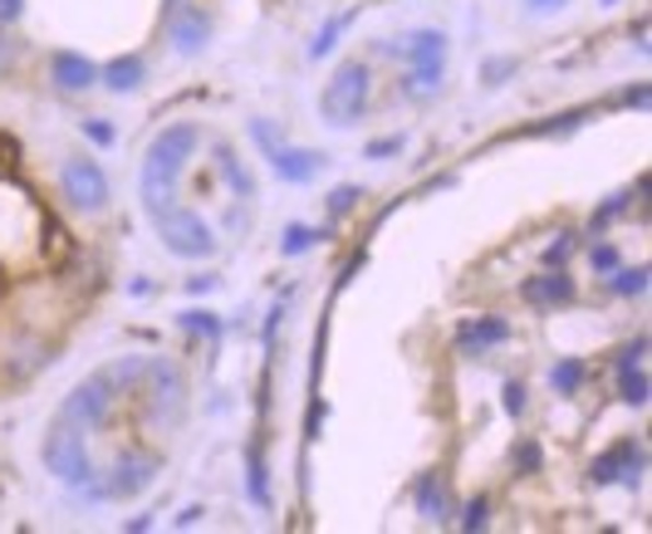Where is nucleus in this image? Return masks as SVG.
Wrapping results in <instances>:
<instances>
[{
    "instance_id": "27",
    "label": "nucleus",
    "mask_w": 652,
    "mask_h": 534,
    "mask_svg": "<svg viewBox=\"0 0 652 534\" xmlns=\"http://www.w3.org/2000/svg\"><path fill=\"white\" fill-rule=\"evenodd\" d=\"M250 500L260 510H270V480H266V461L260 456H250Z\"/></svg>"
},
{
    "instance_id": "38",
    "label": "nucleus",
    "mask_w": 652,
    "mask_h": 534,
    "mask_svg": "<svg viewBox=\"0 0 652 534\" xmlns=\"http://www.w3.org/2000/svg\"><path fill=\"white\" fill-rule=\"evenodd\" d=\"M397 148H403V138H383V143H368V157H373V162H378V157H393Z\"/></svg>"
},
{
    "instance_id": "29",
    "label": "nucleus",
    "mask_w": 652,
    "mask_h": 534,
    "mask_svg": "<svg viewBox=\"0 0 652 534\" xmlns=\"http://www.w3.org/2000/svg\"><path fill=\"white\" fill-rule=\"evenodd\" d=\"M359 196H363V186H334L329 192V216H349L353 206H359Z\"/></svg>"
},
{
    "instance_id": "20",
    "label": "nucleus",
    "mask_w": 652,
    "mask_h": 534,
    "mask_svg": "<svg viewBox=\"0 0 652 534\" xmlns=\"http://www.w3.org/2000/svg\"><path fill=\"white\" fill-rule=\"evenodd\" d=\"M550 383H554V393H564V397H574L584 387V363H574V359H560L554 363V373H550Z\"/></svg>"
},
{
    "instance_id": "44",
    "label": "nucleus",
    "mask_w": 652,
    "mask_h": 534,
    "mask_svg": "<svg viewBox=\"0 0 652 534\" xmlns=\"http://www.w3.org/2000/svg\"><path fill=\"white\" fill-rule=\"evenodd\" d=\"M604 5H618V0H604Z\"/></svg>"
},
{
    "instance_id": "23",
    "label": "nucleus",
    "mask_w": 652,
    "mask_h": 534,
    "mask_svg": "<svg viewBox=\"0 0 652 534\" xmlns=\"http://www.w3.org/2000/svg\"><path fill=\"white\" fill-rule=\"evenodd\" d=\"M329 236V230H314V226H285V240H280V250H285V255H300V250H310L314 240H324Z\"/></svg>"
},
{
    "instance_id": "5",
    "label": "nucleus",
    "mask_w": 652,
    "mask_h": 534,
    "mask_svg": "<svg viewBox=\"0 0 652 534\" xmlns=\"http://www.w3.org/2000/svg\"><path fill=\"white\" fill-rule=\"evenodd\" d=\"M153 226L172 255H182V260H212L216 255V230L196 212H187V206H167L162 216H153Z\"/></svg>"
},
{
    "instance_id": "36",
    "label": "nucleus",
    "mask_w": 652,
    "mask_h": 534,
    "mask_svg": "<svg viewBox=\"0 0 652 534\" xmlns=\"http://www.w3.org/2000/svg\"><path fill=\"white\" fill-rule=\"evenodd\" d=\"M506 412L510 417L525 412V383H506Z\"/></svg>"
},
{
    "instance_id": "24",
    "label": "nucleus",
    "mask_w": 652,
    "mask_h": 534,
    "mask_svg": "<svg viewBox=\"0 0 652 534\" xmlns=\"http://www.w3.org/2000/svg\"><path fill=\"white\" fill-rule=\"evenodd\" d=\"M344 30H349V15H334V20H324V30L319 35H314V45H310V59H324L334 49V39L344 35Z\"/></svg>"
},
{
    "instance_id": "22",
    "label": "nucleus",
    "mask_w": 652,
    "mask_h": 534,
    "mask_svg": "<svg viewBox=\"0 0 652 534\" xmlns=\"http://www.w3.org/2000/svg\"><path fill=\"white\" fill-rule=\"evenodd\" d=\"M216 162H221V172H226V182L236 186V196H250V192H256V182H250V172L236 162V152H231V148H221V152H216Z\"/></svg>"
},
{
    "instance_id": "7",
    "label": "nucleus",
    "mask_w": 652,
    "mask_h": 534,
    "mask_svg": "<svg viewBox=\"0 0 652 534\" xmlns=\"http://www.w3.org/2000/svg\"><path fill=\"white\" fill-rule=\"evenodd\" d=\"M133 393H143L147 412H153L157 422H177V417H182V402H187V378L172 359H147V373Z\"/></svg>"
},
{
    "instance_id": "41",
    "label": "nucleus",
    "mask_w": 652,
    "mask_h": 534,
    "mask_svg": "<svg viewBox=\"0 0 652 534\" xmlns=\"http://www.w3.org/2000/svg\"><path fill=\"white\" fill-rule=\"evenodd\" d=\"M196 520H202V505H187L182 515H177V525H196Z\"/></svg>"
},
{
    "instance_id": "37",
    "label": "nucleus",
    "mask_w": 652,
    "mask_h": 534,
    "mask_svg": "<svg viewBox=\"0 0 652 534\" xmlns=\"http://www.w3.org/2000/svg\"><path fill=\"white\" fill-rule=\"evenodd\" d=\"M25 15V0H0V25H15Z\"/></svg>"
},
{
    "instance_id": "14",
    "label": "nucleus",
    "mask_w": 652,
    "mask_h": 534,
    "mask_svg": "<svg viewBox=\"0 0 652 534\" xmlns=\"http://www.w3.org/2000/svg\"><path fill=\"white\" fill-rule=\"evenodd\" d=\"M270 167H276L280 182H290V186H310L314 177L324 172V152H310V148H280V152H270Z\"/></svg>"
},
{
    "instance_id": "17",
    "label": "nucleus",
    "mask_w": 652,
    "mask_h": 534,
    "mask_svg": "<svg viewBox=\"0 0 652 534\" xmlns=\"http://www.w3.org/2000/svg\"><path fill=\"white\" fill-rule=\"evenodd\" d=\"M143 79H147V65L138 55H119L103 65V89H113V93H133Z\"/></svg>"
},
{
    "instance_id": "9",
    "label": "nucleus",
    "mask_w": 652,
    "mask_h": 534,
    "mask_svg": "<svg viewBox=\"0 0 652 534\" xmlns=\"http://www.w3.org/2000/svg\"><path fill=\"white\" fill-rule=\"evenodd\" d=\"M59 186H65V202L74 212H103V206H109V177H103V167L89 162V157H65Z\"/></svg>"
},
{
    "instance_id": "26",
    "label": "nucleus",
    "mask_w": 652,
    "mask_h": 534,
    "mask_svg": "<svg viewBox=\"0 0 652 534\" xmlns=\"http://www.w3.org/2000/svg\"><path fill=\"white\" fill-rule=\"evenodd\" d=\"M515 470H520V476H530V470H540L544 466V452H540V442H530V436H525L520 446H515Z\"/></svg>"
},
{
    "instance_id": "8",
    "label": "nucleus",
    "mask_w": 652,
    "mask_h": 534,
    "mask_svg": "<svg viewBox=\"0 0 652 534\" xmlns=\"http://www.w3.org/2000/svg\"><path fill=\"white\" fill-rule=\"evenodd\" d=\"M407 89L413 93H437L441 69H447V30H417L407 39Z\"/></svg>"
},
{
    "instance_id": "11",
    "label": "nucleus",
    "mask_w": 652,
    "mask_h": 534,
    "mask_svg": "<svg viewBox=\"0 0 652 534\" xmlns=\"http://www.w3.org/2000/svg\"><path fill=\"white\" fill-rule=\"evenodd\" d=\"M167 35H172L177 55H202V49L212 45V15H206L202 5H192V0H182V5H172Z\"/></svg>"
},
{
    "instance_id": "34",
    "label": "nucleus",
    "mask_w": 652,
    "mask_h": 534,
    "mask_svg": "<svg viewBox=\"0 0 652 534\" xmlns=\"http://www.w3.org/2000/svg\"><path fill=\"white\" fill-rule=\"evenodd\" d=\"M643 353H648V339H633L623 353H618V368H614V373H623V368H638V363H643Z\"/></svg>"
},
{
    "instance_id": "25",
    "label": "nucleus",
    "mask_w": 652,
    "mask_h": 534,
    "mask_svg": "<svg viewBox=\"0 0 652 534\" xmlns=\"http://www.w3.org/2000/svg\"><path fill=\"white\" fill-rule=\"evenodd\" d=\"M250 143H256V148L266 152V157L285 148V143H280V133H276V123H270V118H256V123H250Z\"/></svg>"
},
{
    "instance_id": "1",
    "label": "nucleus",
    "mask_w": 652,
    "mask_h": 534,
    "mask_svg": "<svg viewBox=\"0 0 652 534\" xmlns=\"http://www.w3.org/2000/svg\"><path fill=\"white\" fill-rule=\"evenodd\" d=\"M196 143H202L196 123H172V128H162L153 138V148L143 157V177H138L147 216H162L167 206H177V186H182V172L192 162Z\"/></svg>"
},
{
    "instance_id": "16",
    "label": "nucleus",
    "mask_w": 652,
    "mask_h": 534,
    "mask_svg": "<svg viewBox=\"0 0 652 534\" xmlns=\"http://www.w3.org/2000/svg\"><path fill=\"white\" fill-rule=\"evenodd\" d=\"M520 295L530 299V305L540 309H554V305H570L574 299V275H564V270H550V275H535L520 285Z\"/></svg>"
},
{
    "instance_id": "2",
    "label": "nucleus",
    "mask_w": 652,
    "mask_h": 534,
    "mask_svg": "<svg viewBox=\"0 0 652 534\" xmlns=\"http://www.w3.org/2000/svg\"><path fill=\"white\" fill-rule=\"evenodd\" d=\"M40 456H45L49 476H55L65 490H74V496H83V490H89V480L99 476L93 452H89V432H83V427H74V422H65L59 412H55V422H49Z\"/></svg>"
},
{
    "instance_id": "39",
    "label": "nucleus",
    "mask_w": 652,
    "mask_h": 534,
    "mask_svg": "<svg viewBox=\"0 0 652 534\" xmlns=\"http://www.w3.org/2000/svg\"><path fill=\"white\" fill-rule=\"evenodd\" d=\"M10 59H15V39H5V35H0V75L10 69Z\"/></svg>"
},
{
    "instance_id": "43",
    "label": "nucleus",
    "mask_w": 652,
    "mask_h": 534,
    "mask_svg": "<svg viewBox=\"0 0 652 534\" xmlns=\"http://www.w3.org/2000/svg\"><path fill=\"white\" fill-rule=\"evenodd\" d=\"M167 5H182V0H167Z\"/></svg>"
},
{
    "instance_id": "28",
    "label": "nucleus",
    "mask_w": 652,
    "mask_h": 534,
    "mask_svg": "<svg viewBox=\"0 0 652 534\" xmlns=\"http://www.w3.org/2000/svg\"><path fill=\"white\" fill-rule=\"evenodd\" d=\"M486 525H491V500L476 496V500L466 505V515H461V530H466V534H481Z\"/></svg>"
},
{
    "instance_id": "4",
    "label": "nucleus",
    "mask_w": 652,
    "mask_h": 534,
    "mask_svg": "<svg viewBox=\"0 0 652 534\" xmlns=\"http://www.w3.org/2000/svg\"><path fill=\"white\" fill-rule=\"evenodd\" d=\"M157 476V461L143 456V452H128L113 470H99V476L89 480V490H83V500L89 505H113V500H133L143 496L147 486H153Z\"/></svg>"
},
{
    "instance_id": "18",
    "label": "nucleus",
    "mask_w": 652,
    "mask_h": 534,
    "mask_svg": "<svg viewBox=\"0 0 652 534\" xmlns=\"http://www.w3.org/2000/svg\"><path fill=\"white\" fill-rule=\"evenodd\" d=\"M648 289V265H618V270H608V295H618V299H638Z\"/></svg>"
},
{
    "instance_id": "33",
    "label": "nucleus",
    "mask_w": 652,
    "mask_h": 534,
    "mask_svg": "<svg viewBox=\"0 0 652 534\" xmlns=\"http://www.w3.org/2000/svg\"><path fill=\"white\" fill-rule=\"evenodd\" d=\"M83 133H89V138L99 143V148H113V138H119L109 118H89V123H83Z\"/></svg>"
},
{
    "instance_id": "19",
    "label": "nucleus",
    "mask_w": 652,
    "mask_h": 534,
    "mask_svg": "<svg viewBox=\"0 0 652 534\" xmlns=\"http://www.w3.org/2000/svg\"><path fill=\"white\" fill-rule=\"evenodd\" d=\"M182 329H187V333H196V339H212V343H221L226 323H221L212 309H187V314H182Z\"/></svg>"
},
{
    "instance_id": "15",
    "label": "nucleus",
    "mask_w": 652,
    "mask_h": 534,
    "mask_svg": "<svg viewBox=\"0 0 652 534\" xmlns=\"http://www.w3.org/2000/svg\"><path fill=\"white\" fill-rule=\"evenodd\" d=\"M49 75H55V83L65 93H83V89H93V83H99V65H93V59H83V55H74V49H59V55L49 59Z\"/></svg>"
},
{
    "instance_id": "40",
    "label": "nucleus",
    "mask_w": 652,
    "mask_h": 534,
    "mask_svg": "<svg viewBox=\"0 0 652 534\" xmlns=\"http://www.w3.org/2000/svg\"><path fill=\"white\" fill-rule=\"evenodd\" d=\"M648 99H652V93H648V83H638V89H628V103H633V109H643Z\"/></svg>"
},
{
    "instance_id": "30",
    "label": "nucleus",
    "mask_w": 652,
    "mask_h": 534,
    "mask_svg": "<svg viewBox=\"0 0 652 534\" xmlns=\"http://www.w3.org/2000/svg\"><path fill=\"white\" fill-rule=\"evenodd\" d=\"M510 75H515V59H486V65H481V83H486V89L506 83Z\"/></svg>"
},
{
    "instance_id": "42",
    "label": "nucleus",
    "mask_w": 652,
    "mask_h": 534,
    "mask_svg": "<svg viewBox=\"0 0 652 534\" xmlns=\"http://www.w3.org/2000/svg\"><path fill=\"white\" fill-rule=\"evenodd\" d=\"M530 5H535V10H560L564 0H530Z\"/></svg>"
},
{
    "instance_id": "13",
    "label": "nucleus",
    "mask_w": 652,
    "mask_h": 534,
    "mask_svg": "<svg viewBox=\"0 0 652 534\" xmlns=\"http://www.w3.org/2000/svg\"><path fill=\"white\" fill-rule=\"evenodd\" d=\"M510 339V323L501 319V314H481V319H466V323H457V349L461 353H486V349H496V343H506Z\"/></svg>"
},
{
    "instance_id": "3",
    "label": "nucleus",
    "mask_w": 652,
    "mask_h": 534,
    "mask_svg": "<svg viewBox=\"0 0 652 534\" xmlns=\"http://www.w3.org/2000/svg\"><path fill=\"white\" fill-rule=\"evenodd\" d=\"M368 93H373V75H368L363 59H344L334 69V79L324 83L319 93V113L334 123V128H349L368 113Z\"/></svg>"
},
{
    "instance_id": "12",
    "label": "nucleus",
    "mask_w": 652,
    "mask_h": 534,
    "mask_svg": "<svg viewBox=\"0 0 652 534\" xmlns=\"http://www.w3.org/2000/svg\"><path fill=\"white\" fill-rule=\"evenodd\" d=\"M413 505H417V515H427L432 525H451V490H447V476L441 470H423L417 476V486H413Z\"/></svg>"
},
{
    "instance_id": "32",
    "label": "nucleus",
    "mask_w": 652,
    "mask_h": 534,
    "mask_svg": "<svg viewBox=\"0 0 652 534\" xmlns=\"http://www.w3.org/2000/svg\"><path fill=\"white\" fill-rule=\"evenodd\" d=\"M623 212H628V192L608 196V202H604V206H598V212H594V226H608V221H614V216H623Z\"/></svg>"
},
{
    "instance_id": "6",
    "label": "nucleus",
    "mask_w": 652,
    "mask_h": 534,
    "mask_svg": "<svg viewBox=\"0 0 652 534\" xmlns=\"http://www.w3.org/2000/svg\"><path fill=\"white\" fill-rule=\"evenodd\" d=\"M123 387L113 383V373L109 368H99V373H89L74 393L65 397V407H59V417L74 427H83V432H99L103 422L113 417V397H119Z\"/></svg>"
},
{
    "instance_id": "21",
    "label": "nucleus",
    "mask_w": 652,
    "mask_h": 534,
    "mask_svg": "<svg viewBox=\"0 0 652 534\" xmlns=\"http://www.w3.org/2000/svg\"><path fill=\"white\" fill-rule=\"evenodd\" d=\"M618 397H623L628 407H643L648 402V373L643 368H623V373H618Z\"/></svg>"
},
{
    "instance_id": "10",
    "label": "nucleus",
    "mask_w": 652,
    "mask_h": 534,
    "mask_svg": "<svg viewBox=\"0 0 652 534\" xmlns=\"http://www.w3.org/2000/svg\"><path fill=\"white\" fill-rule=\"evenodd\" d=\"M643 466H648L643 446H638L633 436H623V442H618V446H608V452L594 461V470H588V480H594V486H614V480H623V486H638V476H643Z\"/></svg>"
},
{
    "instance_id": "31",
    "label": "nucleus",
    "mask_w": 652,
    "mask_h": 534,
    "mask_svg": "<svg viewBox=\"0 0 652 534\" xmlns=\"http://www.w3.org/2000/svg\"><path fill=\"white\" fill-rule=\"evenodd\" d=\"M588 265H594L598 275H608V270H618L623 260H618V250H614V246H594V250H588Z\"/></svg>"
},
{
    "instance_id": "35",
    "label": "nucleus",
    "mask_w": 652,
    "mask_h": 534,
    "mask_svg": "<svg viewBox=\"0 0 652 534\" xmlns=\"http://www.w3.org/2000/svg\"><path fill=\"white\" fill-rule=\"evenodd\" d=\"M570 250H574V230H564V236H560V240H554V246H550V250H544V265H560V260H564V255H570Z\"/></svg>"
}]
</instances>
